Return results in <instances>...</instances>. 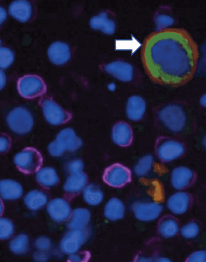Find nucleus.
<instances>
[{
  "label": "nucleus",
  "instance_id": "1",
  "mask_svg": "<svg viewBox=\"0 0 206 262\" xmlns=\"http://www.w3.org/2000/svg\"><path fill=\"white\" fill-rule=\"evenodd\" d=\"M144 68L156 83L178 87L191 81L196 72L200 53L187 31L167 29L151 34L141 51Z\"/></svg>",
  "mask_w": 206,
  "mask_h": 262
},
{
  "label": "nucleus",
  "instance_id": "2",
  "mask_svg": "<svg viewBox=\"0 0 206 262\" xmlns=\"http://www.w3.org/2000/svg\"><path fill=\"white\" fill-rule=\"evenodd\" d=\"M157 118L161 125L172 133H180L187 126V113L177 103H170L163 106L157 113Z\"/></svg>",
  "mask_w": 206,
  "mask_h": 262
},
{
  "label": "nucleus",
  "instance_id": "3",
  "mask_svg": "<svg viewBox=\"0 0 206 262\" xmlns=\"http://www.w3.org/2000/svg\"><path fill=\"white\" fill-rule=\"evenodd\" d=\"M6 122L10 130L19 136L29 134L34 126L32 113L22 106L13 109L7 116Z\"/></svg>",
  "mask_w": 206,
  "mask_h": 262
},
{
  "label": "nucleus",
  "instance_id": "4",
  "mask_svg": "<svg viewBox=\"0 0 206 262\" xmlns=\"http://www.w3.org/2000/svg\"><path fill=\"white\" fill-rule=\"evenodd\" d=\"M43 157L38 150L27 147L14 157V163L22 173L27 174L37 173L43 165Z\"/></svg>",
  "mask_w": 206,
  "mask_h": 262
},
{
  "label": "nucleus",
  "instance_id": "5",
  "mask_svg": "<svg viewBox=\"0 0 206 262\" xmlns=\"http://www.w3.org/2000/svg\"><path fill=\"white\" fill-rule=\"evenodd\" d=\"M102 181L109 187L120 188L125 187L132 180V173L128 167L121 164L110 165L103 172Z\"/></svg>",
  "mask_w": 206,
  "mask_h": 262
},
{
  "label": "nucleus",
  "instance_id": "6",
  "mask_svg": "<svg viewBox=\"0 0 206 262\" xmlns=\"http://www.w3.org/2000/svg\"><path fill=\"white\" fill-rule=\"evenodd\" d=\"M183 144L177 140L161 137L156 141L155 152L158 159L167 163L177 160L184 154Z\"/></svg>",
  "mask_w": 206,
  "mask_h": 262
},
{
  "label": "nucleus",
  "instance_id": "7",
  "mask_svg": "<svg viewBox=\"0 0 206 262\" xmlns=\"http://www.w3.org/2000/svg\"><path fill=\"white\" fill-rule=\"evenodd\" d=\"M43 113L47 122L53 126H60L67 123L73 115L52 99H44L40 103Z\"/></svg>",
  "mask_w": 206,
  "mask_h": 262
},
{
  "label": "nucleus",
  "instance_id": "8",
  "mask_svg": "<svg viewBox=\"0 0 206 262\" xmlns=\"http://www.w3.org/2000/svg\"><path fill=\"white\" fill-rule=\"evenodd\" d=\"M17 87L19 95L26 99L40 97L47 92L43 78L36 75H27L19 78Z\"/></svg>",
  "mask_w": 206,
  "mask_h": 262
},
{
  "label": "nucleus",
  "instance_id": "9",
  "mask_svg": "<svg viewBox=\"0 0 206 262\" xmlns=\"http://www.w3.org/2000/svg\"><path fill=\"white\" fill-rule=\"evenodd\" d=\"M90 235L88 228L81 230H70L65 233L60 243V250L64 253L71 254L78 252L88 241Z\"/></svg>",
  "mask_w": 206,
  "mask_h": 262
},
{
  "label": "nucleus",
  "instance_id": "10",
  "mask_svg": "<svg viewBox=\"0 0 206 262\" xmlns=\"http://www.w3.org/2000/svg\"><path fill=\"white\" fill-rule=\"evenodd\" d=\"M163 209V206L159 203L152 201H136L131 206L135 218L143 222H152L159 218Z\"/></svg>",
  "mask_w": 206,
  "mask_h": 262
},
{
  "label": "nucleus",
  "instance_id": "11",
  "mask_svg": "<svg viewBox=\"0 0 206 262\" xmlns=\"http://www.w3.org/2000/svg\"><path fill=\"white\" fill-rule=\"evenodd\" d=\"M47 211L56 223H64L70 219L72 210L70 202L64 198H56L48 203Z\"/></svg>",
  "mask_w": 206,
  "mask_h": 262
},
{
  "label": "nucleus",
  "instance_id": "12",
  "mask_svg": "<svg viewBox=\"0 0 206 262\" xmlns=\"http://www.w3.org/2000/svg\"><path fill=\"white\" fill-rule=\"evenodd\" d=\"M103 70L116 80L126 82L132 81L135 75L133 66L125 61H115L106 64Z\"/></svg>",
  "mask_w": 206,
  "mask_h": 262
},
{
  "label": "nucleus",
  "instance_id": "13",
  "mask_svg": "<svg viewBox=\"0 0 206 262\" xmlns=\"http://www.w3.org/2000/svg\"><path fill=\"white\" fill-rule=\"evenodd\" d=\"M65 151L74 152L83 146V140L71 127L61 129L54 140Z\"/></svg>",
  "mask_w": 206,
  "mask_h": 262
},
{
  "label": "nucleus",
  "instance_id": "14",
  "mask_svg": "<svg viewBox=\"0 0 206 262\" xmlns=\"http://www.w3.org/2000/svg\"><path fill=\"white\" fill-rule=\"evenodd\" d=\"M111 137L113 143L121 147L131 145L133 141V131L129 123L120 121L113 126Z\"/></svg>",
  "mask_w": 206,
  "mask_h": 262
},
{
  "label": "nucleus",
  "instance_id": "15",
  "mask_svg": "<svg viewBox=\"0 0 206 262\" xmlns=\"http://www.w3.org/2000/svg\"><path fill=\"white\" fill-rule=\"evenodd\" d=\"M47 54L51 63L56 66L67 64L72 56L70 46L61 41L51 44L48 49Z\"/></svg>",
  "mask_w": 206,
  "mask_h": 262
},
{
  "label": "nucleus",
  "instance_id": "16",
  "mask_svg": "<svg viewBox=\"0 0 206 262\" xmlns=\"http://www.w3.org/2000/svg\"><path fill=\"white\" fill-rule=\"evenodd\" d=\"M92 29L99 31L107 35H112L116 29V24L112 14L108 11H104L95 15L89 22Z\"/></svg>",
  "mask_w": 206,
  "mask_h": 262
},
{
  "label": "nucleus",
  "instance_id": "17",
  "mask_svg": "<svg viewBox=\"0 0 206 262\" xmlns=\"http://www.w3.org/2000/svg\"><path fill=\"white\" fill-rule=\"evenodd\" d=\"M88 184V177L84 171L69 175L63 185V190L68 196H74L83 192Z\"/></svg>",
  "mask_w": 206,
  "mask_h": 262
},
{
  "label": "nucleus",
  "instance_id": "18",
  "mask_svg": "<svg viewBox=\"0 0 206 262\" xmlns=\"http://www.w3.org/2000/svg\"><path fill=\"white\" fill-rule=\"evenodd\" d=\"M147 103L141 96L133 95L130 96L126 103V113L128 118L133 122H138L145 115Z\"/></svg>",
  "mask_w": 206,
  "mask_h": 262
},
{
  "label": "nucleus",
  "instance_id": "19",
  "mask_svg": "<svg viewBox=\"0 0 206 262\" xmlns=\"http://www.w3.org/2000/svg\"><path fill=\"white\" fill-rule=\"evenodd\" d=\"M191 196L189 193L179 191L174 193L168 199V209L176 215H182L188 211L191 206Z\"/></svg>",
  "mask_w": 206,
  "mask_h": 262
},
{
  "label": "nucleus",
  "instance_id": "20",
  "mask_svg": "<svg viewBox=\"0 0 206 262\" xmlns=\"http://www.w3.org/2000/svg\"><path fill=\"white\" fill-rule=\"evenodd\" d=\"M194 179V172L186 167L175 168L171 173V184L177 190H182L188 187Z\"/></svg>",
  "mask_w": 206,
  "mask_h": 262
},
{
  "label": "nucleus",
  "instance_id": "21",
  "mask_svg": "<svg viewBox=\"0 0 206 262\" xmlns=\"http://www.w3.org/2000/svg\"><path fill=\"white\" fill-rule=\"evenodd\" d=\"M9 14L22 23H26L33 15V6L28 1L13 2L9 8Z\"/></svg>",
  "mask_w": 206,
  "mask_h": 262
},
{
  "label": "nucleus",
  "instance_id": "22",
  "mask_svg": "<svg viewBox=\"0 0 206 262\" xmlns=\"http://www.w3.org/2000/svg\"><path fill=\"white\" fill-rule=\"evenodd\" d=\"M23 188L18 182L12 179L0 181V198L5 201H15L22 198Z\"/></svg>",
  "mask_w": 206,
  "mask_h": 262
},
{
  "label": "nucleus",
  "instance_id": "23",
  "mask_svg": "<svg viewBox=\"0 0 206 262\" xmlns=\"http://www.w3.org/2000/svg\"><path fill=\"white\" fill-rule=\"evenodd\" d=\"M91 219V213L87 208H78L72 211L67 226L70 230H81L88 228Z\"/></svg>",
  "mask_w": 206,
  "mask_h": 262
},
{
  "label": "nucleus",
  "instance_id": "24",
  "mask_svg": "<svg viewBox=\"0 0 206 262\" xmlns=\"http://www.w3.org/2000/svg\"><path fill=\"white\" fill-rule=\"evenodd\" d=\"M179 230V224L176 219L173 216H164L158 223V233L163 238L168 239L176 236Z\"/></svg>",
  "mask_w": 206,
  "mask_h": 262
},
{
  "label": "nucleus",
  "instance_id": "25",
  "mask_svg": "<svg viewBox=\"0 0 206 262\" xmlns=\"http://www.w3.org/2000/svg\"><path fill=\"white\" fill-rule=\"evenodd\" d=\"M36 180L41 187L50 188L56 187L59 184L60 178L54 168L46 167L41 168L37 172Z\"/></svg>",
  "mask_w": 206,
  "mask_h": 262
},
{
  "label": "nucleus",
  "instance_id": "26",
  "mask_svg": "<svg viewBox=\"0 0 206 262\" xmlns=\"http://www.w3.org/2000/svg\"><path fill=\"white\" fill-rule=\"evenodd\" d=\"M126 208L123 202L118 198H113L106 203L104 215L108 220L116 222L121 220L125 215Z\"/></svg>",
  "mask_w": 206,
  "mask_h": 262
},
{
  "label": "nucleus",
  "instance_id": "27",
  "mask_svg": "<svg viewBox=\"0 0 206 262\" xmlns=\"http://www.w3.org/2000/svg\"><path fill=\"white\" fill-rule=\"evenodd\" d=\"M49 196L46 192L34 189L27 193L25 198L27 208L32 211H37L48 204Z\"/></svg>",
  "mask_w": 206,
  "mask_h": 262
},
{
  "label": "nucleus",
  "instance_id": "28",
  "mask_svg": "<svg viewBox=\"0 0 206 262\" xmlns=\"http://www.w3.org/2000/svg\"><path fill=\"white\" fill-rule=\"evenodd\" d=\"M83 198L88 205L98 206L101 204L104 199V193L99 185L91 183L88 184L84 189Z\"/></svg>",
  "mask_w": 206,
  "mask_h": 262
},
{
  "label": "nucleus",
  "instance_id": "29",
  "mask_svg": "<svg viewBox=\"0 0 206 262\" xmlns=\"http://www.w3.org/2000/svg\"><path fill=\"white\" fill-rule=\"evenodd\" d=\"M154 165L152 155H146L137 161L134 167V173L137 177H144L152 171Z\"/></svg>",
  "mask_w": 206,
  "mask_h": 262
},
{
  "label": "nucleus",
  "instance_id": "30",
  "mask_svg": "<svg viewBox=\"0 0 206 262\" xmlns=\"http://www.w3.org/2000/svg\"><path fill=\"white\" fill-rule=\"evenodd\" d=\"M29 247V237L25 234H20L16 236L9 244L10 250L16 254H25L28 251Z\"/></svg>",
  "mask_w": 206,
  "mask_h": 262
},
{
  "label": "nucleus",
  "instance_id": "31",
  "mask_svg": "<svg viewBox=\"0 0 206 262\" xmlns=\"http://www.w3.org/2000/svg\"><path fill=\"white\" fill-rule=\"evenodd\" d=\"M15 227L11 220L0 218V240L10 238L14 233Z\"/></svg>",
  "mask_w": 206,
  "mask_h": 262
},
{
  "label": "nucleus",
  "instance_id": "32",
  "mask_svg": "<svg viewBox=\"0 0 206 262\" xmlns=\"http://www.w3.org/2000/svg\"><path fill=\"white\" fill-rule=\"evenodd\" d=\"M200 230V226L196 222H192L182 227L180 234L184 238L193 239L198 235Z\"/></svg>",
  "mask_w": 206,
  "mask_h": 262
},
{
  "label": "nucleus",
  "instance_id": "33",
  "mask_svg": "<svg viewBox=\"0 0 206 262\" xmlns=\"http://www.w3.org/2000/svg\"><path fill=\"white\" fill-rule=\"evenodd\" d=\"M14 61V54L8 48L0 47V68L6 69Z\"/></svg>",
  "mask_w": 206,
  "mask_h": 262
},
{
  "label": "nucleus",
  "instance_id": "34",
  "mask_svg": "<svg viewBox=\"0 0 206 262\" xmlns=\"http://www.w3.org/2000/svg\"><path fill=\"white\" fill-rule=\"evenodd\" d=\"M84 169V162L80 159L72 160L65 165V170L69 175L83 172Z\"/></svg>",
  "mask_w": 206,
  "mask_h": 262
},
{
  "label": "nucleus",
  "instance_id": "35",
  "mask_svg": "<svg viewBox=\"0 0 206 262\" xmlns=\"http://www.w3.org/2000/svg\"><path fill=\"white\" fill-rule=\"evenodd\" d=\"M174 19L170 15L166 14H157L155 17V23L159 30L168 29L174 24Z\"/></svg>",
  "mask_w": 206,
  "mask_h": 262
},
{
  "label": "nucleus",
  "instance_id": "36",
  "mask_svg": "<svg viewBox=\"0 0 206 262\" xmlns=\"http://www.w3.org/2000/svg\"><path fill=\"white\" fill-rule=\"evenodd\" d=\"M91 254L88 251H78L69 255L67 262H89Z\"/></svg>",
  "mask_w": 206,
  "mask_h": 262
},
{
  "label": "nucleus",
  "instance_id": "37",
  "mask_svg": "<svg viewBox=\"0 0 206 262\" xmlns=\"http://www.w3.org/2000/svg\"><path fill=\"white\" fill-rule=\"evenodd\" d=\"M51 246L52 244L50 239L46 236L39 237L35 241V246L37 249L40 251L46 252L50 249Z\"/></svg>",
  "mask_w": 206,
  "mask_h": 262
},
{
  "label": "nucleus",
  "instance_id": "38",
  "mask_svg": "<svg viewBox=\"0 0 206 262\" xmlns=\"http://www.w3.org/2000/svg\"><path fill=\"white\" fill-rule=\"evenodd\" d=\"M47 149L51 156L54 158L60 157L66 152L55 140L51 141Z\"/></svg>",
  "mask_w": 206,
  "mask_h": 262
},
{
  "label": "nucleus",
  "instance_id": "39",
  "mask_svg": "<svg viewBox=\"0 0 206 262\" xmlns=\"http://www.w3.org/2000/svg\"><path fill=\"white\" fill-rule=\"evenodd\" d=\"M186 262H206V250H199L192 253Z\"/></svg>",
  "mask_w": 206,
  "mask_h": 262
},
{
  "label": "nucleus",
  "instance_id": "40",
  "mask_svg": "<svg viewBox=\"0 0 206 262\" xmlns=\"http://www.w3.org/2000/svg\"><path fill=\"white\" fill-rule=\"evenodd\" d=\"M11 145V140L8 136L0 135V154L6 153Z\"/></svg>",
  "mask_w": 206,
  "mask_h": 262
},
{
  "label": "nucleus",
  "instance_id": "41",
  "mask_svg": "<svg viewBox=\"0 0 206 262\" xmlns=\"http://www.w3.org/2000/svg\"><path fill=\"white\" fill-rule=\"evenodd\" d=\"M49 257V255L44 251H39V252H36L33 255L34 260L36 262H47Z\"/></svg>",
  "mask_w": 206,
  "mask_h": 262
},
{
  "label": "nucleus",
  "instance_id": "42",
  "mask_svg": "<svg viewBox=\"0 0 206 262\" xmlns=\"http://www.w3.org/2000/svg\"><path fill=\"white\" fill-rule=\"evenodd\" d=\"M153 258L148 257L142 254H138L135 257L133 262H153Z\"/></svg>",
  "mask_w": 206,
  "mask_h": 262
},
{
  "label": "nucleus",
  "instance_id": "43",
  "mask_svg": "<svg viewBox=\"0 0 206 262\" xmlns=\"http://www.w3.org/2000/svg\"><path fill=\"white\" fill-rule=\"evenodd\" d=\"M6 83V75L2 70H0V91L5 87Z\"/></svg>",
  "mask_w": 206,
  "mask_h": 262
},
{
  "label": "nucleus",
  "instance_id": "44",
  "mask_svg": "<svg viewBox=\"0 0 206 262\" xmlns=\"http://www.w3.org/2000/svg\"><path fill=\"white\" fill-rule=\"evenodd\" d=\"M7 18V13L6 10L0 7V26L5 21Z\"/></svg>",
  "mask_w": 206,
  "mask_h": 262
},
{
  "label": "nucleus",
  "instance_id": "45",
  "mask_svg": "<svg viewBox=\"0 0 206 262\" xmlns=\"http://www.w3.org/2000/svg\"><path fill=\"white\" fill-rule=\"evenodd\" d=\"M153 262H173L169 258L167 257H158L153 258Z\"/></svg>",
  "mask_w": 206,
  "mask_h": 262
},
{
  "label": "nucleus",
  "instance_id": "46",
  "mask_svg": "<svg viewBox=\"0 0 206 262\" xmlns=\"http://www.w3.org/2000/svg\"><path fill=\"white\" fill-rule=\"evenodd\" d=\"M200 102L202 106H203V107L206 108V94L201 96Z\"/></svg>",
  "mask_w": 206,
  "mask_h": 262
},
{
  "label": "nucleus",
  "instance_id": "47",
  "mask_svg": "<svg viewBox=\"0 0 206 262\" xmlns=\"http://www.w3.org/2000/svg\"><path fill=\"white\" fill-rule=\"evenodd\" d=\"M4 205H3L2 198H0V216L3 215V212H4Z\"/></svg>",
  "mask_w": 206,
  "mask_h": 262
},
{
  "label": "nucleus",
  "instance_id": "48",
  "mask_svg": "<svg viewBox=\"0 0 206 262\" xmlns=\"http://www.w3.org/2000/svg\"><path fill=\"white\" fill-rule=\"evenodd\" d=\"M202 144H203V146L206 150V136L204 137L203 140H202Z\"/></svg>",
  "mask_w": 206,
  "mask_h": 262
},
{
  "label": "nucleus",
  "instance_id": "49",
  "mask_svg": "<svg viewBox=\"0 0 206 262\" xmlns=\"http://www.w3.org/2000/svg\"><path fill=\"white\" fill-rule=\"evenodd\" d=\"M0 45H1V40H0Z\"/></svg>",
  "mask_w": 206,
  "mask_h": 262
}]
</instances>
